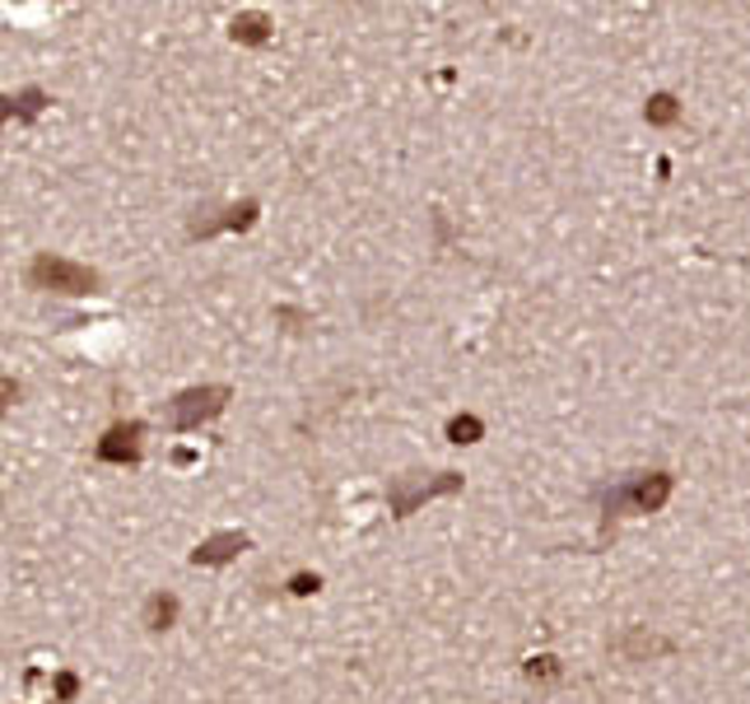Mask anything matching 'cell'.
<instances>
[{"instance_id":"obj_10","label":"cell","mask_w":750,"mask_h":704,"mask_svg":"<svg viewBox=\"0 0 750 704\" xmlns=\"http://www.w3.org/2000/svg\"><path fill=\"white\" fill-rule=\"evenodd\" d=\"M312 588H317V579H308V574L294 579V593H312Z\"/></svg>"},{"instance_id":"obj_3","label":"cell","mask_w":750,"mask_h":704,"mask_svg":"<svg viewBox=\"0 0 750 704\" xmlns=\"http://www.w3.org/2000/svg\"><path fill=\"white\" fill-rule=\"evenodd\" d=\"M667 494H671V476L667 471H653V476H644V481H634V486H625V490H616L606 499V509H625V504H634L639 513H657L667 504Z\"/></svg>"},{"instance_id":"obj_8","label":"cell","mask_w":750,"mask_h":704,"mask_svg":"<svg viewBox=\"0 0 750 704\" xmlns=\"http://www.w3.org/2000/svg\"><path fill=\"white\" fill-rule=\"evenodd\" d=\"M234 38H243V42H266V19H261V14H243L238 24H234Z\"/></svg>"},{"instance_id":"obj_1","label":"cell","mask_w":750,"mask_h":704,"mask_svg":"<svg viewBox=\"0 0 750 704\" xmlns=\"http://www.w3.org/2000/svg\"><path fill=\"white\" fill-rule=\"evenodd\" d=\"M29 280L38 289H56V294H94V285H99V276L89 266H75L65 257H52V253H42L29 266Z\"/></svg>"},{"instance_id":"obj_5","label":"cell","mask_w":750,"mask_h":704,"mask_svg":"<svg viewBox=\"0 0 750 704\" xmlns=\"http://www.w3.org/2000/svg\"><path fill=\"white\" fill-rule=\"evenodd\" d=\"M234 547H243V537H234V532H229V537H215V541H206V547H201L192 560H196V564H219V560L234 555Z\"/></svg>"},{"instance_id":"obj_9","label":"cell","mask_w":750,"mask_h":704,"mask_svg":"<svg viewBox=\"0 0 750 704\" xmlns=\"http://www.w3.org/2000/svg\"><path fill=\"white\" fill-rule=\"evenodd\" d=\"M448 435H452V443H475V435H481V420L458 416V420L448 425Z\"/></svg>"},{"instance_id":"obj_4","label":"cell","mask_w":750,"mask_h":704,"mask_svg":"<svg viewBox=\"0 0 750 704\" xmlns=\"http://www.w3.org/2000/svg\"><path fill=\"white\" fill-rule=\"evenodd\" d=\"M141 425H117V429H107L103 443H99V458L103 462H141Z\"/></svg>"},{"instance_id":"obj_2","label":"cell","mask_w":750,"mask_h":704,"mask_svg":"<svg viewBox=\"0 0 750 704\" xmlns=\"http://www.w3.org/2000/svg\"><path fill=\"white\" fill-rule=\"evenodd\" d=\"M229 401V388H192V392H177L168 401V425L173 429H196L201 420H210L224 411Z\"/></svg>"},{"instance_id":"obj_6","label":"cell","mask_w":750,"mask_h":704,"mask_svg":"<svg viewBox=\"0 0 750 704\" xmlns=\"http://www.w3.org/2000/svg\"><path fill=\"white\" fill-rule=\"evenodd\" d=\"M173 616H177V602H173V598H164V593L150 598V625H154V630H168Z\"/></svg>"},{"instance_id":"obj_7","label":"cell","mask_w":750,"mask_h":704,"mask_svg":"<svg viewBox=\"0 0 750 704\" xmlns=\"http://www.w3.org/2000/svg\"><path fill=\"white\" fill-rule=\"evenodd\" d=\"M676 118H680V108H676V99H671V94H657V99L648 103V122L667 126V122H676Z\"/></svg>"}]
</instances>
